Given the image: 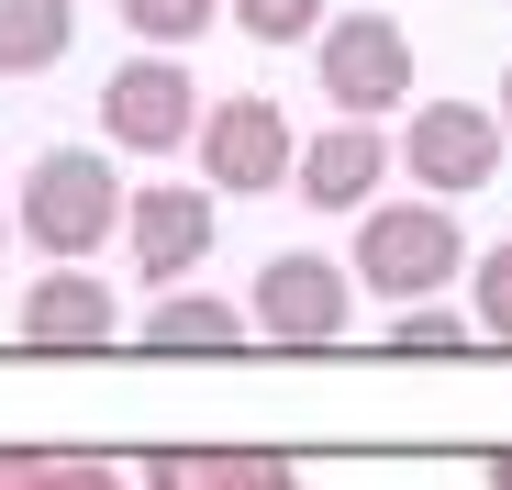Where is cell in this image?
Here are the masks:
<instances>
[{
  "label": "cell",
  "mask_w": 512,
  "mask_h": 490,
  "mask_svg": "<svg viewBox=\"0 0 512 490\" xmlns=\"http://www.w3.org/2000/svg\"><path fill=\"white\" fill-rule=\"evenodd\" d=\"M290 156H301V123L268 101V90H223L201 101V134H190V168L212 201H268L290 179Z\"/></svg>",
  "instance_id": "3"
},
{
  "label": "cell",
  "mask_w": 512,
  "mask_h": 490,
  "mask_svg": "<svg viewBox=\"0 0 512 490\" xmlns=\"http://www.w3.org/2000/svg\"><path fill=\"white\" fill-rule=\"evenodd\" d=\"M123 168H112V145H45L23 190H12V234L34 245L45 268H101V245L123 234Z\"/></svg>",
  "instance_id": "1"
},
{
  "label": "cell",
  "mask_w": 512,
  "mask_h": 490,
  "mask_svg": "<svg viewBox=\"0 0 512 490\" xmlns=\"http://www.w3.org/2000/svg\"><path fill=\"white\" fill-rule=\"evenodd\" d=\"M390 346H401V357H468V346H479V323H468V312H401V323H390Z\"/></svg>",
  "instance_id": "17"
},
{
  "label": "cell",
  "mask_w": 512,
  "mask_h": 490,
  "mask_svg": "<svg viewBox=\"0 0 512 490\" xmlns=\"http://www.w3.org/2000/svg\"><path fill=\"white\" fill-rule=\"evenodd\" d=\"M223 23H234L245 45H312V34L334 23V0H223Z\"/></svg>",
  "instance_id": "15"
},
{
  "label": "cell",
  "mask_w": 512,
  "mask_h": 490,
  "mask_svg": "<svg viewBox=\"0 0 512 490\" xmlns=\"http://www.w3.org/2000/svg\"><path fill=\"white\" fill-rule=\"evenodd\" d=\"M123 12V34L145 45V56H179V45H201L212 23H223V0H112Z\"/></svg>",
  "instance_id": "14"
},
{
  "label": "cell",
  "mask_w": 512,
  "mask_h": 490,
  "mask_svg": "<svg viewBox=\"0 0 512 490\" xmlns=\"http://www.w3.org/2000/svg\"><path fill=\"white\" fill-rule=\"evenodd\" d=\"M0 245H12V201H0Z\"/></svg>",
  "instance_id": "22"
},
{
  "label": "cell",
  "mask_w": 512,
  "mask_h": 490,
  "mask_svg": "<svg viewBox=\"0 0 512 490\" xmlns=\"http://www.w3.org/2000/svg\"><path fill=\"white\" fill-rule=\"evenodd\" d=\"M34 479H45V457H34V446H0V490H34Z\"/></svg>",
  "instance_id": "19"
},
{
  "label": "cell",
  "mask_w": 512,
  "mask_h": 490,
  "mask_svg": "<svg viewBox=\"0 0 512 490\" xmlns=\"http://www.w3.org/2000/svg\"><path fill=\"white\" fill-rule=\"evenodd\" d=\"M468 323L490 346H512V245H479L468 257Z\"/></svg>",
  "instance_id": "16"
},
{
  "label": "cell",
  "mask_w": 512,
  "mask_h": 490,
  "mask_svg": "<svg viewBox=\"0 0 512 490\" xmlns=\"http://www.w3.org/2000/svg\"><path fill=\"white\" fill-rule=\"evenodd\" d=\"M212 234H223V201H212L201 179H145V190L123 201V257H134V279H145V290L201 279Z\"/></svg>",
  "instance_id": "8"
},
{
  "label": "cell",
  "mask_w": 512,
  "mask_h": 490,
  "mask_svg": "<svg viewBox=\"0 0 512 490\" xmlns=\"http://www.w3.org/2000/svg\"><path fill=\"white\" fill-rule=\"evenodd\" d=\"M34 490H134V479H123L112 457H45V479H34Z\"/></svg>",
  "instance_id": "18"
},
{
  "label": "cell",
  "mask_w": 512,
  "mask_h": 490,
  "mask_svg": "<svg viewBox=\"0 0 512 490\" xmlns=\"http://www.w3.org/2000/svg\"><path fill=\"white\" fill-rule=\"evenodd\" d=\"M479 479H490V490H512V446H501V457H490V468H479Z\"/></svg>",
  "instance_id": "21"
},
{
  "label": "cell",
  "mask_w": 512,
  "mask_h": 490,
  "mask_svg": "<svg viewBox=\"0 0 512 490\" xmlns=\"http://www.w3.org/2000/svg\"><path fill=\"white\" fill-rule=\"evenodd\" d=\"M201 134V78H190V56H123L112 78H101V145H123V156H179Z\"/></svg>",
  "instance_id": "7"
},
{
  "label": "cell",
  "mask_w": 512,
  "mask_h": 490,
  "mask_svg": "<svg viewBox=\"0 0 512 490\" xmlns=\"http://www.w3.org/2000/svg\"><path fill=\"white\" fill-rule=\"evenodd\" d=\"M312 78H323L334 123H390L412 112V34L390 12H334L312 34Z\"/></svg>",
  "instance_id": "4"
},
{
  "label": "cell",
  "mask_w": 512,
  "mask_h": 490,
  "mask_svg": "<svg viewBox=\"0 0 512 490\" xmlns=\"http://www.w3.org/2000/svg\"><path fill=\"white\" fill-rule=\"evenodd\" d=\"M134 490H301V468L279 446H156Z\"/></svg>",
  "instance_id": "11"
},
{
  "label": "cell",
  "mask_w": 512,
  "mask_h": 490,
  "mask_svg": "<svg viewBox=\"0 0 512 490\" xmlns=\"http://www.w3.org/2000/svg\"><path fill=\"white\" fill-rule=\"evenodd\" d=\"M390 156L412 168V190L423 201H468V190H490L501 179V112L490 101H412V123L390 134Z\"/></svg>",
  "instance_id": "6"
},
{
  "label": "cell",
  "mask_w": 512,
  "mask_h": 490,
  "mask_svg": "<svg viewBox=\"0 0 512 490\" xmlns=\"http://www.w3.org/2000/svg\"><path fill=\"white\" fill-rule=\"evenodd\" d=\"M379 179H390V134H379V123L301 134V156H290V190H301L312 212H368V201H379Z\"/></svg>",
  "instance_id": "10"
},
{
  "label": "cell",
  "mask_w": 512,
  "mask_h": 490,
  "mask_svg": "<svg viewBox=\"0 0 512 490\" xmlns=\"http://www.w3.org/2000/svg\"><path fill=\"white\" fill-rule=\"evenodd\" d=\"M256 346H346L357 335V268L346 257H312V245H279L245 290Z\"/></svg>",
  "instance_id": "5"
},
{
  "label": "cell",
  "mask_w": 512,
  "mask_h": 490,
  "mask_svg": "<svg viewBox=\"0 0 512 490\" xmlns=\"http://www.w3.org/2000/svg\"><path fill=\"white\" fill-rule=\"evenodd\" d=\"M12 335L45 346V357H101V346L123 335V301H112L101 268H34V290H23V312H12Z\"/></svg>",
  "instance_id": "9"
},
{
  "label": "cell",
  "mask_w": 512,
  "mask_h": 490,
  "mask_svg": "<svg viewBox=\"0 0 512 490\" xmlns=\"http://www.w3.org/2000/svg\"><path fill=\"white\" fill-rule=\"evenodd\" d=\"M490 112H501V145H512V67H501V101H490Z\"/></svg>",
  "instance_id": "20"
},
{
  "label": "cell",
  "mask_w": 512,
  "mask_h": 490,
  "mask_svg": "<svg viewBox=\"0 0 512 490\" xmlns=\"http://www.w3.org/2000/svg\"><path fill=\"white\" fill-rule=\"evenodd\" d=\"M346 268H357L368 301H435V290H457V268H468V223H457L446 201H423V190H412V201H368Z\"/></svg>",
  "instance_id": "2"
},
{
  "label": "cell",
  "mask_w": 512,
  "mask_h": 490,
  "mask_svg": "<svg viewBox=\"0 0 512 490\" xmlns=\"http://www.w3.org/2000/svg\"><path fill=\"white\" fill-rule=\"evenodd\" d=\"M134 335L156 357H234V346H256V323H245V301H212L201 279H179V290H156V312H134Z\"/></svg>",
  "instance_id": "12"
},
{
  "label": "cell",
  "mask_w": 512,
  "mask_h": 490,
  "mask_svg": "<svg viewBox=\"0 0 512 490\" xmlns=\"http://www.w3.org/2000/svg\"><path fill=\"white\" fill-rule=\"evenodd\" d=\"M78 45V0H0V78H45Z\"/></svg>",
  "instance_id": "13"
}]
</instances>
